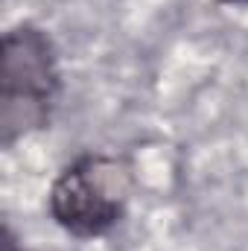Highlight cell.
Wrapping results in <instances>:
<instances>
[{
	"label": "cell",
	"mask_w": 248,
	"mask_h": 251,
	"mask_svg": "<svg viewBox=\"0 0 248 251\" xmlns=\"http://www.w3.org/2000/svg\"><path fill=\"white\" fill-rule=\"evenodd\" d=\"M125 190L128 181L117 161L85 158L56 181L50 207L59 225H64L70 234L97 237L117 222Z\"/></svg>",
	"instance_id": "cell-1"
},
{
	"label": "cell",
	"mask_w": 248,
	"mask_h": 251,
	"mask_svg": "<svg viewBox=\"0 0 248 251\" xmlns=\"http://www.w3.org/2000/svg\"><path fill=\"white\" fill-rule=\"evenodd\" d=\"M56 88L47 41L32 29H15L3 41V134L41 123Z\"/></svg>",
	"instance_id": "cell-2"
},
{
	"label": "cell",
	"mask_w": 248,
	"mask_h": 251,
	"mask_svg": "<svg viewBox=\"0 0 248 251\" xmlns=\"http://www.w3.org/2000/svg\"><path fill=\"white\" fill-rule=\"evenodd\" d=\"M225 3H243V6H248V0H225Z\"/></svg>",
	"instance_id": "cell-3"
}]
</instances>
